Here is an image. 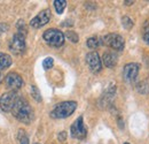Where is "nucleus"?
<instances>
[{
	"label": "nucleus",
	"mask_w": 149,
	"mask_h": 144,
	"mask_svg": "<svg viewBox=\"0 0 149 144\" xmlns=\"http://www.w3.org/2000/svg\"><path fill=\"white\" fill-rule=\"evenodd\" d=\"M3 81V76H2V72H0V83Z\"/></svg>",
	"instance_id": "nucleus-24"
},
{
	"label": "nucleus",
	"mask_w": 149,
	"mask_h": 144,
	"mask_svg": "<svg viewBox=\"0 0 149 144\" xmlns=\"http://www.w3.org/2000/svg\"><path fill=\"white\" fill-rule=\"evenodd\" d=\"M86 44H87V46H88L90 49H97V47L100 46L101 42H100V39L96 38V37H91V38L87 39Z\"/></svg>",
	"instance_id": "nucleus-15"
},
{
	"label": "nucleus",
	"mask_w": 149,
	"mask_h": 144,
	"mask_svg": "<svg viewBox=\"0 0 149 144\" xmlns=\"http://www.w3.org/2000/svg\"><path fill=\"white\" fill-rule=\"evenodd\" d=\"M21 144H29V141H28V137L26 136H23L21 138Z\"/></svg>",
	"instance_id": "nucleus-22"
},
{
	"label": "nucleus",
	"mask_w": 149,
	"mask_h": 144,
	"mask_svg": "<svg viewBox=\"0 0 149 144\" xmlns=\"http://www.w3.org/2000/svg\"><path fill=\"white\" fill-rule=\"evenodd\" d=\"M12 113L19 121L26 125L33 120V109L24 98H21V97L19 98L17 103L15 104Z\"/></svg>",
	"instance_id": "nucleus-1"
},
{
	"label": "nucleus",
	"mask_w": 149,
	"mask_h": 144,
	"mask_svg": "<svg viewBox=\"0 0 149 144\" xmlns=\"http://www.w3.org/2000/svg\"><path fill=\"white\" fill-rule=\"evenodd\" d=\"M86 64L92 73H99L102 68V61L96 52H90L86 54Z\"/></svg>",
	"instance_id": "nucleus-10"
},
{
	"label": "nucleus",
	"mask_w": 149,
	"mask_h": 144,
	"mask_svg": "<svg viewBox=\"0 0 149 144\" xmlns=\"http://www.w3.org/2000/svg\"><path fill=\"white\" fill-rule=\"evenodd\" d=\"M142 37H143V40L149 45V20L145 23V25H143V29H142Z\"/></svg>",
	"instance_id": "nucleus-16"
},
{
	"label": "nucleus",
	"mask_w": 149,
	"mask_h": 144,
	"mask_svg": "<svg viewBox=\"0 0 149 144\" xmlns=\"http://www.w3.org/2000/svg\"><path fill=\"white\" fill-rule=\"evenodd\" d=\"M124 144H130V143H124Z\"/></svg>",
	"instance_id": "nucleus-26"
},
{
	"label": "nucleus",
	"mask_w": 149,
	"mask_h": 144,
	"mask_svg": "<svg viewBox=\"0 0 149 144\" xmlns=\"http://www.w3.org/2000/svg\"><path fill=\"white\" fill-rule=\"evenodd\" d=\"M26 49V44H25V35L22 32L15 34L13 38L9 42V50L15 54V55H21L24 53Z\"/></svg>",
	"instance_id": "nucleus-5"
},
{
	"label": "nucleus",
	"mask_w": 149,
	"mask_h": 144,
	"mask_svg": "<svg viewBox=\"0 0 149 144\" xmlns=\"http://www.w3.org/2000/svg\"><path fill=\"white\" fill-rule=\"evenodd\" d=\"M12 65V58L10 55L6 53H0V72L8 68Z\"/></svg>",
	"instance_id": "nucleus-13"
},
{
	"label": "nucleus",
	"mask_w": 149,
	"mask_h": 144,
	"mask_svg": "<svg viewBox=\"0 0 149 144\" xmlns=\"http://www.w3.org/2000/svg\"><path fill=\"white\" fill-rule=\"evenodd\" d=\"M53 65H54V60H53V58H51V56L46 58V59L42 61V67H44L45 69H51V68L53 67Z\"/></svg>",
	"instance_id": "nucleus-17"
},
{
	"label": "nucleus",
	"mask_w": 149,
	"mask_h": 144,
	"mask_svg": "<svg viewBox=\"0 0 149 144\" xmlns=\"http://www.w3.org/2000/svg\"><path fill=\"white\" fill-rule=\"evenodd\" d=\"M70 133H71V136L77 140H84L87 135V129L84 125V121H83V116H79L70 128Z\"/></svg>",
	"instance_id": "nucleus-7"
},
{
	"label": "nucleus",
	"mask_w": 149,
	"mask_h": 144,
	"mask_svg": "<svg viewBox=\"0 0 149 144\" xmlns=\"http://www.w3.org/2000/svg\"><path fill=\"white\" fill-rule=\"evenodd\" d=\"M58 138H60V140H62V141H64V138H65V133H64V131H62V134H60Z\"/></svg>",
	"instance_id": "nucleus-23"
},
{
	"label": "nucleus",
	"mask_w": 149,
	"mask_h": 144,
	"mask_svg": "<svg viewBox=\"0 0 149 144\" xmlns=\"http://www.w3.org/2000/svg\"><path fill=\"white\" fill-rule=\"evenodd\" d=\"M103 44L115 51H122L124 49L125 42L123 37L118 34H108L103 37Z\"/></svg>",
	"instance_id": "nucleus-6"
},
{
	"label": "nucleus",
	"mask_w": 149,
	"mask_h": 144,
	"mask_svg": "<svg viewBox=\"0 0 149 144\" xmlns=\"http://www.w3.org/2000/svg\"><path fill=\"white\" fill-rule=\"evenodd\" d=\"M31 95H32V97H33L37 102H40V100H41L40 92H39V90L37 89V87H36V85H32V87H31Z\"/></svg>",
	"instance_id": "nucleus-18"
},
{
	"label": "nucleus",
	"mask_w": 149,
	"mask_h": 144,
	"mask_svg": "<svg viewBox=\"0 0 149 144\" xmlns=\"http://www.w3.org/2000/svg\"><path fill=\"white\" fill-rule=\"evenodd\" d=\"M125 2H126V5H131V4L134 2V1H125Z\"/></svg>",
	"instance_id": "nucleus-25"
},
{
	"label": "nucleus",
	"mask_w": 149,
	"mask_h": 144,
	"mask_svg": "<svg viewBox=\"0 0 149 144\" xmlns=\"http://www.w3.org/2000/svg\"><path fill=\"white\" fill-rule=\"evenodd\" d=\"M49 20H51V12L48 9H44L31 20L30 25L35 29H39V28L44 27L45 24H47L49 22Z\"/></svg>",
	"instance_id": "nucleus-9"
},
{
	"label": "nucleus",
	"mask_w": 149,
	"mask_h": 144,
	"mask_svg": "<svg viewBox=\"0 0 149 144\" xmlns=\"http://www.w3.org/2000/svg\"><path fill=\"white\" fill-rule=\"evenodd\" d=\"M19 96L16 91H8L0 97V107L3 112H12L15 104L17 103Z\"/></svg>",
	"instance_id": "nucleus-4"
},
{
	"label": "nucleus",
	"mask_w": 149,
	"mask_h": 144,
	"mask_svg": "<svg viewBox=\"0 0 149 144\" xmlns=\"http://www.w3.org/2000/svg\"><path fill=\"white\" fill-rule=\"evenodd\" d=\"M77 108V103L76 102H63L56 105L54 109L51 112V116L54 119H64L70 116Z\"/></svg>",
	"instance_id": "nucleus-2"
},
{
	"label": "nucleus",
	"mask_w": 149,
	"mask_h": 144,
	"mask_svg": "<svg viewBox=\"0 0 149 144\" xmlns=\"http://www.w3.org/2000/svg\"><path fill=\"white\" fill-rule=\"evenodd\" d=\"M65 36L68 37V39H70V40L74 42V43H77V42H78V35L74 34V31H71V30H68V31L65 32Z\"/></svg>",
	"instance_id": "nucleus-19"
},
{
	"label": "nucleus",
	"mask_w": 149,
	"mask_h": 144,
	"mask_svg": "<svg viewBox=\"0 0 149 144\" xmlns=\"http://www.w3.org/2000/svg\"><path fill=\"white\" fill-rule=\"evenodd\" d=\"M35 144H39V143H35Z\"/></svg>",
	"instance_id": "nucleus-27"
},
{
	"label": "nucleus",
	"mask_w": 149,
	"mask_h": 144,
	"mask_svg": "<svg viewBox=\"0 0 149 144\" xmlns=\"http://www.w3.org/2000/svg\"><path fill=\"white\" fill-rule=\"evenodd\" d=\"M102 62H103V65L106 66V67H108V68H113L116 65H117V62H118V58H117V55L113 53V52H106V53L103 54V56H102Z\"/></svg>",
	"instance_id": "nucleus-12"
},
{
	"label": "nucleus",
	"mask_w": 149,
	"mask_h": 144,
	"mask_svg": "<svg viewBox=\"0 0 149 144\" xmlns=\"http://www.w3.org/2000/svg\"><path fill=\"white\" fill-rule=\"evenodd\" d=\"M8 29H9L8 24H6V23H0V35L3 34V32H6Z\"/></svg>",
	"instance_id": "nucleus-21"
},
{
	"label": "nucleus",
	"mask_w": 149,
	"mask_h": 144,
	"mask_svg": "<svg viewBox=\"0 0 149 144\" xmlns=\"http://www.w3.org/2000/svg\"><path fill=\"white\" fill-rule=\"evenodd\" d=\"M5 83H6V87L10 91H17L24 84L22 77L16 73H9L5 78Z\"/></svg>",
	"instance_id": "nucleus-8"
},
{
	"label": "nucleus",
	"mask_w": 149,
	"mask_h": 144,
	"mask_svg": "<svg viewBox=\"0 0 149 144\" xmlns=\"http://www.w3.org/2000/svg\"><path fill=\"white\" fill-rule=\"evenodd\" d=\"M123 25L126 28V29H131L132 25H133V22L129 16H124L123 18Z\"/></svg>",
	"instance_id": "nucleus-20"
},
{
	"label": "nucleus",
	"mask_w": 149,
	"mask_h": 144,
	"mask_svg": "<svg viewBox=\"0 0 149 144\" xmlns=\"http://www.w3.org/2000/svg\"><path fill=\"white\" fill-rule=\"evenodd\" d=\"M44 40L52 47H61L64 44V34L57 29H48L42 35Z\"/></svg>",
	"instance_id": "nucleus-3"
},
{
	"label": "nucleus",
	"mask_w": 149,
	"mask_h": 144,
	"mask_svg": "<svg viewBox=\"0 0 149 144\" xmlns=\"http://www.w3.org/2000/svg\"><path fill=\"white\" fill-rule=\"evenodd\" d=\"M138 74H139V65L134 64V62L127 64L123 69V77L129 83H132L135 81Z\"/></svg>",
	"instance_id": "nucleus-11"
},
{
	"label": "nucleus",
	"mask_w": 149,
	"mask_h": 144,
	"mask_svg": "<svg viewBox=\"0 0 149 144\" xmlns=\"http://www.w3.org/2000/svg\"><path fill=\"white\" fill-rule=\"evenodd\" d=\"M54 7H55L57 14H62L64 8L67 7V1L65 0H55L54 1Z\"/></svg>",
	"instance_id": "nucleus-14"
}]
</instances>
